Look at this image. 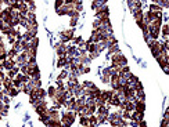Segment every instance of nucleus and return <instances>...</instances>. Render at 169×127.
<instances>
[{"label":"nucleus","mask_w":169,"mask_h":127,"mask_svg":"<svg viewBox=\"0 0 169 127\" xmlns=\"http://www.w3.org/2000/svg\"><path fill=\"white\" fill-rule=\"evenodd\" d=\"M112 66H126V64H128V59H126V57L121 54V53H118V54H114L112 55Z\"/></svg>","instance_id":"f257e3e1"},{"label":"nucleus","mask_w":169,"mask_h":127,"mask_svg":"<svg viewBox=\"0 0 169 127\" xmlns=\"http://www.w3.org/2000/svg\"><path fill=\"white\" fill-rule=\"evenodd\" d=\"M72 39H73V29H68V31H64L60 33V40H61L63 44Z\"/></svg>","instance_id":"f03ea898"},{"label":"nucleus","mask_w":169,"mask_h":127,"mask_svg":"<svg viewBox=\"0 0 169 127\" xmlns=\"http://www.w3.org/2000/svg\"><path fill=\"white\" fill-rule=\"evenodd\" d=\"M47 115H48V119H50V120H56V122H60V119H61V112L58 111V109H54V108L48 109V111H47Z\"/></svg>","instance_id":"7ed1b4c3"},{"label":"nucleus","mask_w":169,"mask_h":127,"mask_svg":"<svg viewBox=\"0 0 169 127\" xmlns=\"http://www.w3.org/2000/svg\"><path fill=\"white\" fill-rule=\"evenodd\" d=\"M56 53H57V55L60 57V58L67 57V46H65V44H63V43L57 44V46H56Z\"/></svg>","instance_id":"20e7f679"},{"label":"nucleus","mask_w":169,"mask_h":127,"mask_svg":"<svg viewBox=\"0 0 169 127\" xmlns=\"http://www.w3.org/2000/svg\"><path fill=\"white\" fill-rule=\"evenodd\" d=\"M121 102H122V101L118 98V97H116V94H114L112 97L107 101V104H108V105H111V106H119V104H121Z\"/></svg>","instance_id":"39448f33"},{"label":"nucleus","mask_w":169,"mask_h":127,"mask_svg":"<svg viewBox=\"0 0 169 127\" xmlns=\"http://www.w3.org/2000/svg\"><path fill=\"white\" fill-rule=\"evenodd\" d=\"M14 66H15V61H14V59H8L7 58V59L3 62V68L7 69V71H11Z\"/></svg>","instance_id":"423d86ee"},{"label":"nucleus","mask_w":169,"mask_h":127,"mask_svg":"<svg viewBox=\"0 0 169 127\" xmlns=\"http://www.w3.org/2000/svg\"><path fill=\"white\" fill-rule=\"evenodd\" d=\"M1 86H3V88H4L6 91H8L10 88L13 87V80L8 79V78H4V79H3V83H1Z\"/></svg>","instance_id":"0eeeda50"},{"label":"nucleus","mask_w":169,"mask_h":127,"mask_svg":"<svg viewBox=\"0 0 169 127\" xmlns=\"http://www.w3.org/2000/svg\"><path fill=\"white\" fill-rule=\"evenodd\" d=\"M65 65H69V61H68L67 57H63V58H60V59L57 61V66H58V68H63Z\"/></svg>","instance_id":"6e6552de"},{"label":"nucleus","mask_w":169,"mask_h":127,"mask_svg":"<svg viewBox=\"0 0 169 127\" xmlns=\"http://www.w3.org/2000/svg\"><path fill=\"white\" fill-rule=\"evenodd\" d=\"M125 111L126 112H135V102L133 101H126V106H125Z\"/></svg>","instance_id":"1a4fd4ad"},{"label":"nucleus","mask_w":169,"mask_h":127,"mask_svg":"<svg viewBox=\"0 0 169 127\" xmlns=\"http://www.w3.org/2000/svg\"><path fill=\"white\" fill-rule=\"evenodd\" d=\"M46 94H47L50 98H54V97H56V94H57V88L53 87V86H50V87H48V90L46 91Z\"/></svg>","instance_id":"9d476101"},{"label":"nucleus","mask_w":169,"mask_h":127,"mask_svg":"<svg viewBox=\"0 0 169 127\" xmlns=\"http://www.w3.org/2000/svg\"><path fill=\"white\" fill-rule=\"evenodd\" d=\"M47 127H61V124H60V122H56V120H50L48 119L46 123H44Z\"/></svg>","instance_id":"9b49d317"},{"label":"nucleus","mask_w":169,"mask_h":127,"mask_svg":"<svg viewBox=\"0 0 169 127\" xmlns=\"http://www.w3.org/2000/svg\"><path fill=\"white\" fill-rule=\"evenodd\" d=\"M89 126L90 127H96L97 126V118L94 115H92V116H89Z\"/></svg>","instance_id":"f8f14e48"},{"label":"nucleus","mask_w":169,"mask_h":127,"mask_svg":"<svg viewBox=\"0 0 169 127\" xmlns=\"http://www.w3.org/2000/svg\"><path fill=\"white\" fill-rule=\"evenodd\" d=\"M161 28H162V35H164V39H165V40H168V29H169L168 22H165V24L162 25Z\"/></svg>","instance_id":"ddd939ff"},{"label":"nucleus","mask_w":169,"mask_h":127,"mask_svg":"<svg viewBox=\"0 0 169 127\" xmlns=\"http://www.w3.org/2000/svg\"><path fill=\"white\" fill-rule=\"evenodd\" d=\"M118 53H119V48H118V46H116V44H115V46H110V47H108V54H110V55H111V54H118Z\"/></svg>","instance_id":"4468645a"},{"label":"nucleus","mask_w":169,"mask_h":127,"mask_svg":"<svg viewBox=\"0 0 169 127\" xmlns=\"http://www.w3.org/2000/svg\"><path fill=\"white\" fill-rule=\"evenodd\" d=\"M96 118H97V126L103 124V123L107 122V119H108V116H104V115H98V116H96Z\"/></svg>","instance_id":"2eb2a0df"},{"label":"nucleus","mask_w":169,"mask_h":127,"mask_svg":"<svg viewBox=\"0 0 169 127\" xmlns=\"http://www.w3.org/2000/svg\"><path fill=\"white\" fill-rule=\"evenodd\" d=\"M18 91H20L18 88H15V87H11V88H10V90L7 91V95H8V97H15V95L18 94Z\"/></svg>","instance_id":"dca6fc26"},{"label":"nucleus","mask_w":169,"mask_h":127,"mask_svg":"<svg viewBox=\"0 0 169 127\" xmlns=\"http://www.w3.org/2000/svg\"><path fill=\"white\" fill-rule=\"evenodd\" d=\"M150 11L151 13H161V7L153 3V4H150Z\"/></svg>","instance_id":"f3484780"},{"label":"nucleus","mask_w":169,"mask_h":127,"mask_svg":"<svg viewBox=\"0 0 169 127\" xmlns=\"http://www.w3.org/2000/svg\"><path fill=\"white\" fill-rule=\"evenodd\" d=\"M68 76H69V73H68V71H63L61 73H60V76L57 78V80H61V82H63V80H64V79H67Z\"/></svg>","instance_id":"a211bd4d"},{"label":"nucleus","mask_w":169,"mask_h":127,"mask_svg":"<svg viewBox=\"0 0 169 127\" xmlns=\"http://www.w3.org/2000/svg\"><path fill=\"white\" fill-rule=\"evenodd\" d=\"M79 123H81V126H89V119L86 116H81V119H79Z\"/></svg>","instance_id":"6ab92c4d"},{"label":"nucleus","mask_w":169,"mask_h":127,"mask_svg":"<svg viewBox=\"0 0 169 127\" xmlns=\"http://www.w3.org/2000/svg\"><path fill=\"white\" fill-rule=\"evenodd\" d=\"M161 127H169V124H168V112H165V115H164V120H162V123H161Z\"/></svg>","instance_id":"aec40b11"},{"label":"nucleus","mask_w":169,"mask_h":127,"mask_svg":"<svg viewBox=\"0 0 169 127\" xmlns=\"http://www.w3.org/2000/svg\"><path fill=\"white\" fill-rule=\"evenodd\" d=\"M39 120H40L42 123H46L48 120V115H47V112L46 113H42V115H39Z\"/></svg>","instance_id":"412c9836"},{"label":"nucleus","mask_w":169,"mask_h":127,"mask_svg":"<svg viewBox=\"0 0 169 127\" xmlns=\"http://www.w3.org/2000/svg\"><path fill=\"white\" fill-rule=\"evenodd\" d=\"M63 6H64V0H57V1H54V7H56V10L61 8Z\"/></svg>","instance_id":"4be33fe9"},{"label":"nucleus","mask_w":169,"mask_h":127,"mask_svg":"<svg viewBox=\"0 0 169 127\" xmlns=\"http://www.w3.org/2000/svg\"><path fill=\"white\" fill-rule=\"evenodd\" d=\"M73 43H76V44H81V43H83V39H82L81 36H73Z\"/></svg>","instance_id":"5701e85b"},{"label":"nucleus","mask_w":169,"mask_h":127,"mask_svg":"<svg viewBox=\"0 0 169 127\" xmlns=\"http://www.w3.org/2000/svg\"><path fill=\"white\" fill-rule=\"evenodd\" d=\"M78 19H79V18H71V26H75L76 22H78Z\"/></svg>","instance_id":"b1692460"},{"label":"nucleus","mask_w":169,"mask_h":127,"mask_svg":"<svg viewBox=\"0 0 169 127\" xmlns=\"http://www.w3.org/2000/svg\"><path fill=\"white\" fill-rule=\"evenodd\" d=\"M130 126H132V127H139V123H137V122H133V120H132V122H130Z\"/></svg>","instance_id":"393cba45"},{"label":"nucleus","mask_w":169,"mask_h":127,"mask_svg":"<svg viewBox=\"0 0 169 127\" xmlns=\"http://www.w3.org/2000/svg\"><path fill=\"white\" fill-rule=\"evenodd\" d=\"M4 79V73H3V71L0 69V80H3Z\"/></svg>","instance_id":"a878e982"},{"label":"nucleus","mask_w":169,"mask_h":127,"mask_svg":"<svg viewBox=\"0 0 169 127\" xmlns=\"http://www.w3.org/2000/svg\"><path fill=\"white\" fill-rule=\"evenodd\" d=\"M1 41H3V40H1V36H0V43H1Z\"/></svg>","instance_id":"bb28decb"}]
</instances>
